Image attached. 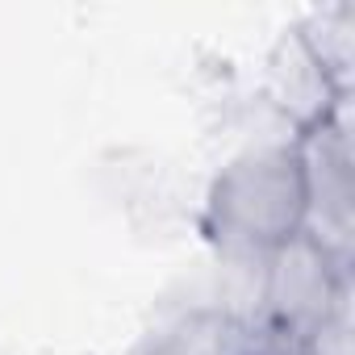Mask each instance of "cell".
<instances>
[{
  "label": "cell",
  "mask_w": 355,
  "mask_h": 355,
  "mask_svg": "<svg viewBox=\"0 0 355 355\" xmlns=\"http://www.w3.org/2000/svg\"><path fill=\"white\" fill-rule=\"evenodd\" d=\"M305 46L318 55V63L330 71V80L351 92V67H355V5L338 0V5L309 9L301 21H293Z\"/></svg>",
  "instance_id": "5b68a950"
},
{
  "label": "cell",
  "mask_w": 355,
  "mask_h": 355,
  "mask_svg": "<svg viewBox=\"0 0 355 355\" xmlns=\"http://www.w3.org/2000/svg\"><path fill=\"white\" fill-rule=\"evenodd\" d=\"M255 355H276V347H268V338H263V347H259Z\"/></svg>",
  "instance_id": "52a82bcc"
},
{
  "label": "cell",
  "mask_w": 355,
  "mask_h": 355,
  "mask_svg": "<svg viewBox=\"0 0 355 355\" xmlns=\"http://www.w3.org/2000/svg\"><path fill=\"white\" fill-rule=\"evenodd\" d=\"M297 163L305 180V234L351 272L355 251V189H351V96L338 101V109L301 130L297 138Z\"/></svg>",
  "instance_id": "7a4b0ae2"
},
{
  "label": "cell",
  "mask_w": 355,
  "mask_h": 355,
  "mask_svg": "<svg viewBox=\"0 0 355 355\" xmlns=\"http://www.w3.org/2000/svg\"><path fill=\"white\" fill-rule=\"evenodd\" d=\"M284 121H293L297 130H309L318 121H326L343 96L330 71L318 63V55L305 46V38L297 34V26H288L284 34H276V42L268 46L263 55V67H259V88H255Z\"/></svg>",
  "instance_id": "277c9868"
},
{
  "label": "cell",
  "mask_w": 355,
  "mask_h": 355,
  "mask_svg": "<svg viewBox=\"0 0 355 355\" xmlns=\"http://www.w3.org/2000/svg\"><path fill=\"white\" fill-rule=\"evenodd\" d=\"M138 355H171V351H163V347H159V343H146V347H142V351H138Z\"/></svg>",
  "instance_id": "8992f818"
},
{
  "label": "cell",
  "mask_w": 355,
  "mask_h": 355,
  "mask_svg": "<svg viewBox=\"0 0 355 355\" xmlns=\"http://www.w3.org/2000/svg\"><path fill=\"white\" fill-rule=\"evenodd\" d=\"M347 293L351 272L338 268L305 230L276 243L259 263V322L280 338L301 343L313 334Z\"/></svg>",
  "instance_id": "3957f363"
},
{
  "label": "cell",
  "mask_w": 355,
  "mask_h": 355,
  "mask_svg": "<svg viewBox=\"0 0 355 355\" xmlns=\"http://www.w3.org/2000/svg\"><path fill=\"white\" fill-rule=\"evenodd\" d=\"M205 234L222 259H263L305 226L297 146L230 155L205 189Z\"/></svg>",
  "instance_id": "6da1fadb"
}]
</instances>
